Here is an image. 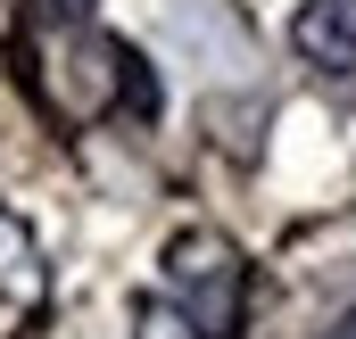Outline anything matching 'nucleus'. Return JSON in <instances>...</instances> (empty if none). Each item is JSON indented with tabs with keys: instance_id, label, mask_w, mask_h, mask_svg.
I'll use <instances>...</instances> for the list:
<instances>
[{
	"instance_id": "6",
	"label": "nucleus",
	"mask_w": 356,
	"mask_h": 339,
	"mask_svg": "<svg viewBox=\"0 0 356 339\" xmlns=\"http://www.w3.org/2000/svg\"><path fill=\"white\" fill-rule=\"evenodd\" d=\"M33 17L50 25V33H83V17H91V0H33Z\"/></svg>"
},
{
	"instance_id": "2",
	"label": "nucleus",
	"mask_w": 356,
	"mask_h": 339,
	"mask_svg": "<svg viewBox=\"0 0 356 339\" xmlns=\"http://www.w3.org/2000/svg\"><path fill=\"white\" fill-rule=\"evenodd\" d=\"M290 50H298L315 75L348 83V75H356V0H298V17H290Z\"/></svg>"
},
{
	"instance_id": "4",
	"label": "nucleus",
	"mask_w": 356,
	"mask_h": 339,
	"mask_svg": "<svg viewBox=\"0 0 356 339\" xmlns=\"http://www.w3.org/2000/svg\"><path fill=\"white\" fill-rule=\"evenodd\" d=\"M0 290L8 298H42V249L25 240V224L0 207Z\"/></svg>"
},
{
	"instance_id": "1",
	"label": "nucleus",
	"mask_w": 356,
	"mask_h": 339,
	"mask_svg": "<svg viewBox=\"0 0 356 339\" xmlns=\"http://www.w3.org/2000/svg\"><path fill=\"white\" fill-rule=\"evenodd\" d=\"M166 306L199 339H241L249 323V265L224 232H182L166 249Z\"/></svg>"
},
{
	"instance_id": "5",
	"label": "nucleus",
	"mask_w": 356,
	"mask_h": 339,
	"mask_svg": "<svg viewBox=\"0 0 356 339\" xmlns=\"http://www.w3.org/2000/svg\"><path fill=\"white\" fill-rule=\"evenodd\" d=\"M133 339H199V331H191V323H182L175 306H158V298H149V306H141V315H133Z\"/></svg>"
},
{
	"instance_id": "7",
	"label": "nucleus",
	"mask_w": 356,
	"mask_h": 339,
	"mask_svg": "<svg viewBox=\"0 0 356 339\" xmlns=\"http://www.w3.org/2000/svg\"><path fill=\"white\" fill-rule=\"evenodd\" d=\"M315 339H356V306H348V315H332V323H323Z\"/></svg>"
},
{
	"instance_id": "3",
	"label": "nucleus",
	"mask_w": 356,
	"mask_h": 339,
	"mask_svg": "<svg viewBox=\"0 0 356 339\" xmlns=\"http://www.w3.org/2000/svg\"><path fill=\"white\" fill-rule=\"evenodd\" d=\"M91 67H99V91H108V108H124L133 124H149V116H158V75H149V58H141L133 42L99 33V42H91Z\"/></svg>"
}]
</instances>
